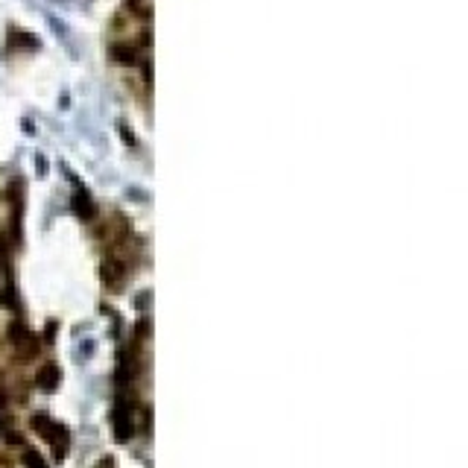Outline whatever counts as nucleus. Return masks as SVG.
<instances>
[{"mask_svg": "<svg viewBox=\"0 0 468 468\" xmlns=\"http://www.w3.org/2000/svg\"><path fill=\"white\" fill-rule=\"evenodd\" d=\"M73 211L82 217V220H91L94 217V202H91V197H88V190H76V199H73Z\"/></svg>", "mask_w": 468, "mask_h": 468, "instance_id": "39448f33", "label": "nucleus"}, {"mask_svg": "<svg viewBox=\"0 0 468 468\" xmlns=\"http://www.w3.org/2000/svg\"><path fill=\"white\" fill-rule=\"evenodd\" d=\"M114 433L117 439H129L135 433V424H132V407L121 401V407L114 410Z\"/></svg>", "mask_w": 468, "mask_h": 468, "instance_id": "f03ea898", "label": "nucleus"}, {"mask_svg": "<svg viewBox=\"0 0 468 468\" xmlns=\"http://www.w3.org/2000/svg\"><path fill=\"white\" fill-rule=\"evenodd\" d=\"M121 278H123V267L117 264L114 258H106L103 260V281L108 287H117V284H121Z\"/></svg>", "mask_w": 468, "mask_h": 468, "instance_id": "20e7f679", "label": "nucleus"}, {"mask_svg": "<svg viewBox=\"0 0 468 468\" xmlns=\"http://www.w3.org/2000/svg\"><path fill=\"white\" fill-rule=\"evenodd\" d=\"M6 442L9 445H18V448H21V445H27L24 436H21V433H12V430H6Z\"/></svg>", "mask_w": 468, "mask_h": 468, "instance_id": "1a4fd4ad", "label": "nucleus"}, {"mask_svg": "<svg viewBox=\"0 0 468 468\" xmlns=\"http://www.w3.org/2000/svg\"><path fill=\"white\" fill-rule=\"evenodd\" d=\"M9 340H12L15 345H24V340H29V331L24 322H12L9 325Z\"/></svg>", "mask_w": 468, "mask_h": 468, "instance_id": "0eeeda50", "label": "nucleus"}, {"mask_svg": "<svg viewBox=\"0 0 468 468\" xmlns=\"http://www.w3.org/2000/svg\"><path fill=\"white\" fill-rule=\"evenodd\" d=\"M32 428H36L38 436H45L53 445V451H56V460H64V451H68V442H71L68 428H64V424H59V421H53L50 416H45V412H36V416H32Z\"/></svg>", "mask_w": 468, "mask_h": 468, "instance_id": "f257e3e1", "label": "nucleus"}, {"mask_svg": "<svg viewBox=\"0 0 468 468\" xmlns=\"http://www.w3.org/2000/svg\"><path fill=\"white\" fill-rule=\"evenodd\" d=\"M59 380H62V372H59V366H56V363H47V366H41V369H38L36 384H38L41 393H53V389L59 386Z\"/></svg>", "mask_w": 468, "mask_h": 468, "instance_id": "7ed1b4c3", "label": "nucleus"}, {"mask_svg": "<svg viewBox=\"0 0 468 468\" xmlns=\"http://www.w3.org/2000/svg\"><path fill=\"white\" fill-rule=\"evenodd\" d=\"M24 465H27V468H47L45 456H41L36 448H27V451H24Z\"/></svg>", "mask_w": 468, "mask_h": 468, "instance_id": "6e6552de", "label": "nucleus"}, {"mask_svg": "<svg viewBox=\"0 0 468 468\" xmlns=\"http://www.w3.org/2000/svg\"><path fill=\"white\" fill-rule=\"evenodd\" d=\"M114 59L121 62V64H135L138 62V50L129 47V45H117L114 47Z\"/></svg>", "mask_w": 468, "mask_h": 468, "instance_id": "423d86ee", "label": "nucleus"}, {"mask_svg": "<svg viewBox=\"0 0 468 468\" xmlns=\"http://www.w3.org/2000/svg\"><path fill=\"white\" fill-rule=\"evenodd\" d=\"M6 421H9V416L3 412V404H0V433H6Z\"/></svg>", "mask_w": 468, "mask_h": 468, "instance_id": "9d476101", "label": "nucleus"}, {"mask_svg": "<svg viewBox=\"0 0 468 468\" xmlns=\"http://www.w3.org/2000/svg\"><path fill=\"white\" fill-rule=\"evenodd\" d=\"M36 170L41 173V176H45V170H47V164H45V158H41V156L36 158Z\"/></svg>", "mask_w": 468, "mask_h": 468, "instance_id": "9b49d317", "label": "nucleus"}]
</instances>
